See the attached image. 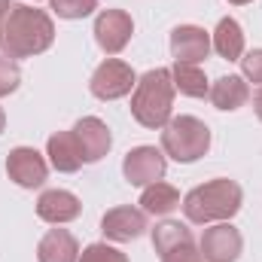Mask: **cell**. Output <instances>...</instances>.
<instances>
[{"label":"cell","instance_id":"8fae6325","mask_svg":"<svg viewBox=\"0 0 262 262\" xmlns=\"http://www.w3.org/2000/svg\"><path fill=\"white\" fill-rule=\"evenodd\" d=\"M101 232H104V238L119 241V244H125V241H137V238L146 232V213L137 210V207H131V204L113 207V210L104 213V220H101Z\"/></svg>","mask_w":262,"mask_h":262},{"label":"cell","instance_id":"f1b7e54d","mask_svg":"<svg viewBox=\"0 0 262 262\" xmlns=\"http://www.w3.org/2000/svg\"><path fill=\"white\" fill-rule=\"evenodd\" d=\"M229 3H235V6H244V3H253V0H229Z\"/></svg>","mask_w":262,"mask_h":262},{"label":"cell","instance_id":"7402d4cb","mask_svg":"<svg viewBox=\"0 0 262 262\" xmlns=\"http://www.w3.org/2000/svg\"><path fill=\"white\" fill-rule=\"evenodd\" d=\"M79 262H128V256L110 244H89L79 253Z\"/></svg>","mask_w":262,"mask_h":262},{"label":"cell","instance_id":"8992f818","mask_svg":"<svg viewBox=\"0 0 262 262\" xmlns=\"http://www.w3.org/2000/svg\"><path fill=\"white\" fill-rule=\"evenodd\" d=\"M198 250H201V259L207 262H235L244 250V238L232 223H213L210 229H204Z\"/></svg>","mask_w":262,"mask_h":262},{"label":"cell","instance_id":"ffe728a7","mask_svg":"<svg viewBox=\"0 0 262 262\" xmlns=\"http://www.w3.org/2000/svg\"><path fill=\"white\" fill-rule=\"evenodd\" d=\"M183 244H195V241H192V232H189L183 223L165 220V223H159V226L152 229V250H156L159 256H165V253H171V250H177V247H183Z\"/></svg>","mask_w":262,"mask_h":262},{"label":"cell","instance_id":"7c38bea8","mask_svg":"<svg viewBox=\"0 0 262 262\" xmlns=\"http://www.w3.org/2000/svg\"><path fill=\"white\" fill-rule=\"evenodd\" d=\"M171 52L183 64H198L210 55V34L198 25H180L171 31Z\"/></svg>","mask_w":262,"mask_h":262},{"label":"cell","instance_id":"9a60e30c","mask_svg":"<svg viewBox=\"0 0 262 262\" xmlns=\"http://www.w3.org/2000/svg\"><path fill=\"white\" fill-rule=\"evenodd\" d=\"M207 98H210V104L216 107V110H226V113H232V110H241L247 101H250V85L244 82V76H220L213 85H210V92H207Z\"/></svg>","mask_w":262,"mask_h":262},{"label":"cell","instance_id":"ac0fdd59","mask_svg":"<svg viewBox=\"0 0 262 262\" xmlns=\"http://www.w3.org/2000/svg\"><path fill=\"white\" fill-rule=\"evenodd\" d=\"M140 207H143V213H152V216H168L171 210H177V207H180V192H177L171 183L156 180V183L143 186Z\"/></svg>","mask_w":262,"mask_h":262},{"label":"cell","instance_id":"ba28073f","mask_svg":"<svg viewBox=\"0 0 262 262\" xmlns=\"http://www.w3.org/2000/svg\"><path fill=\"white\" fill-rule=\"evenodd\" d=\"M134 34V21L125 9H104L95 18V40L107 55H119Z\"/></svg>","mask_w":262,"mask_h":262},{"label":"cell","instance_id":"52a82bcc","mask_svg":"<svg viewBox=\"0 0 262 262\" xmlns=\"http://www.w3.org/2000/svg\"><path fill=\"white\" fill-rule=\"evenodd\" d=\"M6 174L21 189H40L49 177V165L34 146H15L6 156Z\"/></svg>","mask_w":262,"mask_h":262},{"label":"cell","instance_id":"cb8c5ba5","mask_svg":"<svg viewBox=\"0 0 262 262\" xmlns=\"http://www.w3.org/2000/svg\"><path fill=\"white\" fill-rule=\"evenodd\" d=\"M241 70H244V79L262 85V49H250L247 55H241Z\"/></svg>","mask_w":262,"mask_h":262},{"label":"cell","instance_id":"30bf717a","mask_svg":"<svg viewBox=\"0 0 262 262\" xmlns=\"http://www.w3.org/2000/svg\"><path fill=\"white\" fill-rule=\"evenodd\" d=\"M73 137H76V143L82 149V162L85 165L101 162L110 152V146H113V134L107 128V122L98 119V116H82L73 125Z\"/></svg>","mask_w":262,"mask_h":262},{"label":"cell","instance_id":"9c48e42d","mask_svg":"<svg viewBox=\"0 0 262 262\" xmlns=\"http://www.w3.org/2000/svg\"><path fill=\"white\" fill-rule=\"evenodd\" d=\"M165 168H168L165 152L156 146H134L122 162V174L131 186H149V183L162 180Z\"/></svg>","mask_w":262,"mask_h":262},{"label":"cell","instance_id":"5bb4252c","mask_svg":"<svg viewBox=\"0 0 262 262\" xmlns=\"http://www.w3.org/2000/svg\"><path fill=\"white\" fill-rule=\"evenodd\" d=\"M46 156H49V165L61 174H73L82 168V149H79L73 131H55L46 140Z\"/></svg>","mask_w":262,"mask_h":262},{"label":"cell","instance_id":"83f0119b","mask_svg":"<svg viewBox=\"0 0 262 262\" xmlns=\"http://www.w3.org/2000/svg\"><path fill=\"white\" fill-rule=\"evenodd\" d=\"M3 128H6V113H3V107H0V134H3Z\"/></svg>","mask_w":262,"mask_h":262},{"label":"cell","instance_id":"e0dca14e","mask_svg":"<svg viewBox=\"0 0 262 262\" xmlns=\"http://www.w3.org/2000/svg\"><path fill=\"white\" fill-rule=\"evenodd\" d=\"M210 46L216 49L220 58H226V61H241V55H244V31H241V25H238L235 18H220Z\"/></svg>","mask_w":262,"mask_h":262},{"label":"cell","instance_id":"5b68a950","mask_svg":"<svg viewBox=\"0 0 262 262\" xmlns=\"http://www.w3.org/2000/svg\"><path fill=\"white\" fill-rule=\"evenodd\" d=\"M134 85H137V76H134L131 64L119 61V58L101 61L95 67L92 79H89V89H92V95L98 101H119V98L131 95Z\"/></svg>","mask_w":262,"mask_h":262},{"label":"cell","instance_id":"d6986e66","mask_svg":"<svg viewBox=\"0 0 262 262\" xmlns=\"http://www.w3.org/2000/svg\"><path fill=\"white\" fill-rule=\"evenodd\" d=\"M171 79H174V89L186 98H204L210 92V82L204 76V70L198 64H183V61H174L171 67Z\"/></svg>","mask_w":262,"mask_h":262},{"label":"cell","instance_id":"2e32d148","mask_svg":"<svg viewBox=\"0 0 262 262\" xmlns=\"http://www.w3.org/2000/svg\"><path fill=\"white\" fill-rule=\"evenodd\" d=\"M40 262H79V244L67 229H49L37 244Z\"/></svg>","mask_w":262,"mask_h":262},{"label":"cell","instance_id":"7a4b0ae2","mask_svg":"<svg viewBox=\"0 0 262 262\" xmlns=\"http://www.w3.org/2000/svg\"><path fill=\"white\" fill-rule=\"evenodd\" d=\"M174 79L168 67L146 70L131 95V116L143 128H165L174 113Z\"/></svg>","mask_w":262,"mask_h":262},{"label":"cell","instance_id":"603a6c76","mask_svg":"<svg viewBox=\"0 0 262 262\" xmlns=\"http://www.w3.org/2000/svg\"><path fill=\"white\" fill-rule=\"evenodd\" d=\"M21 85V70L18 64L12 61V58H0V98H6V95H12L15 89Z\"/></svg>","mask_w":262,"mask_h":262},{"label":"cell","instance_id":"4fadbf2b","mask_svg":"<svg viewBox=\"0 0 262 262\" xmlns=\"http://www.w3.org/2000/svg\"><path fill=\"white\" fill-rule=\"evenodd\" d=\"M82 213V204L79 198L67 189H46L43 195L37 198V216L52 223V226H64V223H73L76 216Z\"/></svg>","mask_w":262,"mask_h":262},{"label":"cell","instance_id":"44dd1931","mask_svg":"<svg viewBox=\"0 0 262 262\" xmlns=\"http://www.w3.org/2000/svg\"><path fill=\"white\" fill-rule=\"evenodd\" d=\"M52 9L58 12V18H85L98 9V0H49Z\"/></svg>","mask_w":262,"mask_h":262},{"label":"cell","instance_id":"6da1fadb","mask_svg":"<svg viewBox=\"0 0 262 262\" xmlns=\"http://www.w3.org/2000/svg\"><path fill=\"white\" fill-rule=\"evenodd\" d=\"M55 40V25L49 12L34 9L28 3H12L0 21V46L6 58H34L46 52Z\"/></svg>","mask_w":262,"mask_h":262},{"label":"cell","instance_id":"484cf974","mask_svg":"<svg viewBox=\"0 0 262 262\" xmlns=\"http://www.w3.org/2000/svg\"><path fill=\"white\" fill-rule=\"evenodd\" d=\"M253 110H256V116H259V122H262V89L256 92V98H253Z\"/></svg>","mask_w":262,"mask_h":262},{"label":"cell","instance_id":"277c9868","mask_svg":"<svg viewBox=\"0 0 262 262\" xmlns=\"http://www.w3.org/2000/svg\"><path fill=\"white\" fill-rule=\"evenodd\" d=\"M162 149L174 162H198L210 149V128L195 116H171L162 128Z\"/></svg>","mask_w":262,"mask_h":262},{"label":"cell","instance_id":"d4e9b609","mask_svg":"<svg viewBox=\"0 0 262 262\" xmlns=\"http://www.w3.org/2000/svg\"><path fill=\"white\" fill-rule=\"evenodd\" d=\"M162 262H201V250H198L195 244H183V247L165 253Z\"/></svg>","mask_w":262,"mask_h":262},{"label":"cell","instance_id":"4316f807","mask_svg":"<svg viewBox=\"0 0 262 262\" xmlns=\"http://www.w3.org/2000/svg\"><path fill=\"white\" fill-rule=\"evenodd\" d=\"M9 6H12V3H9V0H0V21H3V15H6V12H9Z\"/></svg>","mask_w":262,"mask_h":262},{"label":"cell","instance_id":"3957f363","mask_svg":"<svg viewBox=\"0 0 262 262\" xmlns=\"http://www.w3.org/2000/svg\"><path fill=\"white\" fill-rule=\"evenodd\" d=\"M241 201H244L241 186L235 180H229V177H220V180H210L204 186L189 189L186 198H183V213L195 226L229 223L241 210Z\"/></svg>","mask_w":262,"mask_h":262}]
</instances>
